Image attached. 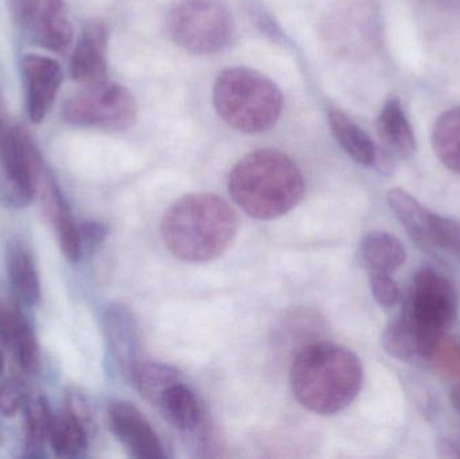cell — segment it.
Here are the masks:
<instances>
[{
  "label": "cell",
  "mask_w": 460,
  "mask_h": 459,
  "mask_svg": "<svg viewBox=\"0 0 460 459\" xmlns=\"http://www.w3.org/2000/svg\"><path fill=\"white\" fill-rule=\"evenodd\" d=\"M0 163L4 170L3 199L11 207H24L32 201L38 180L45 169L42 156L30 135L11 121L4 96L0 89Z\"/></svg>",
  "instance_id": "6"
},
{
  "label": "cell",
  "mask_w": 460,
  "mask_h": 459,
  "mask_svg": "<svg viewBox=\"0 0 460 459\" xmlns=\"http://www.w3.org/2000/svg\"><path fill=\"white\" fill-rule=\"evenodd\" d=\"M213 102L221 119L243 134L272 128L283 110L280 89L248 67L224 70L216 81Z\"/></svg>",
  "instance_id": "4"
},
{
  "label": "cell",
  "mask_w": 460,
  "mask_h": 459,
  "mask_svg": "<svg viewBox=\"0 0 460 459\" xmlns=\"http://www.w3.org/2000/svg\"><path fill=\"white\" fill-rule=\"evenodd\" d=\"M237 215L216 194L194 193L175 201L162 218V239L181 260L204 263L223 255L237 236Z\"/></svg>",
  "instance_id": "2"
},
{
  "label": "cell",
  "mask_w": 460,
  "mask_h": 459,
  "mask_svg": "<svg viewBox=\"0 0 460 459\" xmlns=\"http://www.w3.org/2000/svg\"><path fill=\"white\" fill-rule=\"evenodd\" d=\"M432 146L438 159L448 170L460 174V107L438 119L432 131Z\"/></svg>",
  "instance_id": "20"
},
{
  "label": "cell",
  "mask_w": 460,
  "mask_h": 459,
  "mask_svg": "<svg viewBox=\"0 0 460 459\" xmlns=\"http://www.w3.org/2000/svg\"><path fill=\"white\" fill-rule=\"evenodd\" d=\"M108 232H110L108 226L100 223V221H85V223L81 224L80 234L83 248L94 250V248L99 247L107 239Z\"/></svg>",
  "instance_id": "31"
},
{
  "label": "cell",
  "mask_w": 460,
  "mask_h": 459,
  "mask_svg": "<svg viewBox=\"0 0 460 459\" xmlns=\"http://www.w3.org/2000/svg\"><path fill=\"white\" fill-rule=\"evenodd\" d=\"M62 118L72 126L124 131L137 123V105L128 89L105 81L69 97Z\"/></svg>",
  "instance_id": "8"
},
{
  "label": "cell",
  "mask_w": 460,
  "mask_h": 459,
  "mask_svg": "<svg viewBox=\"0 0 460 459\" xmlns=\"http://www.w3.org/2000/svg\"><path fill=\"white\" fill-rule=\"evenodd\" d=\"M251 13L256 15L254 22L265 35H270L272 40H278L279 37H281V31L278 24L270 19V16L260 5L259 7H252Z\"/></svg>",
  "instance_id": "33"
},
{
  "label": "cell",
  "mask_w": 460,
  "mask_h": 459,
  "mask_svg": "<svg viewBox=\"0 0 460 459\" xmlns=\"http://www.w3.org/2000/svg\"><path fill=\"white\" fill-rule=\"evenodd\" d=\"M27 401L26 385L22 380L13 377L0 384V414L13 417L24 409Z\"/></svg>",
  "instance_id": "29"
},
{
  "label": "cell",
  "mask_w": 460,
  "mask_h": 459,
  "mask_svg": "<svg viewBox=\"0 0 460 459\" xmlns=\"http://www.w3.org/2000/svg\"><path fill=\"white\" fill-rule=\"evenodd\" d=\"M370 290L373 298L384 309H391L400 301V288L392 274L370 272Z\"/></svg>",
  "instance_id": "30"
},
{
  "label": "cell",
  "mask_w": 460,
  "mask_h": 459,
  "mask_svg": "<svg viewBox=\"0 0 460 459\" xmlns=\"http://www.w3.org/2000/svg\"><path fill=\"white\" fill-rule=\"evenodd\" d=\"M13 350L16 363L22 371L26 374H35L40 366V348H38L37 337L29 322L24 323L19 331L18 336L10 345Z\"/></svg>",
  "instance_id": "27"
},
{
  "label": "cell",
  "mask_w": 460,
  "mask_h": 459,
  "mask_svg": "<svg viewBox=\"0 0 460 459\" xmlns=\"http://www.w3.org/2000/svg\"><path fill=\"white\" fill-rule=\"evenodd\" d=\"M418 244L429 250H443L460 255V221L429 210Z\"/></svg>",
  "instance_id": "24"
},
{
  "label": "cell",
  "mask_w": 460,
  "mask_h": 459,
  "mask_svg": "<svg viewBox=\"0 0 460 459\" xmlns=\"http://www.w3.org/2000/svg\"><path fill=\"white\" fill-rule=\"evenodd\" d=\"M291 390L308 411L332 415L348 409L361 393L364 368L351 350L313 342L299 350L289 372Z\"/></svg>",
  "instance_id": "1"
},
{
  "label": "cell",
  "mask_w": 460,
  "mask_h": 459,
  "mask_svg": "<svg viewBox=\"0 0 460 459\" xmlns=\"http://www.w3.org/2000/svg\"><path fill=\"white\" fill-rule=\"evenodd\" d=\"M24 412H26V444H24L26 455L24 457H43L45 455L43 447L46 441H49L54 414L49 407L48 401L40 396L27 401Z\"/></svg>",
  "instance_id": "22"
},
{
  "label": "cell",
  "mask_w": 460,
  "mask_h": 459,
  "mask_svg": "<svg viewBox=\"0 0 460 459\" xmlns=\"http://www.w3.org/2000/svg\"><path fill=\"white\" fill-rule=\"evenodd\" d=\"M378 135L389 153L399 158H411L416 151V137L402 102L388 99L377 119Z\"/></svg>",
  "instance_id": "14"
},
{
  "label": "cell",
  "mask_w": 460,
  "mask_h": 459,
  "mask_svg": "<svg viewBox=\"0 0 460 459\" xmlns=\"http://www.w3.org/2000/svg\"><path fill=\"white\" fill-rule=\"evenodd\" d=\"M429 361L454 384H460V337H447L446 334L435 348Z\"/></svg>",
  "instance_id": "26"
},
{
  "label": "cell",
  "mask_w": 460,
  "mask_h": 459,
  "mask_svg": "<svg viewBox=\"0 0 460 459\" xmlns=\"http://www.w3.org/2000/svg\"><path fill=\"white\" fill-rule=\"evenodd\" d=\"M329 123L335 139L353 161L362 166H376L377 147L361 127L338 110H330Z\"/></svg>",
  "instance_id": "18"
},
{
  "label": "cell",
  "mask_w": 460,
  "mask_h": 459,
  "mask_svg": "<svg viewBox=\"0 0 460 459\" xmlns=\"http://www.w3.org/2000/svg\"><path fill=\"white\" fill-rule=\"evenodd\" d=\"M45 218L53 224L58 239L59 247L67 260L75 263L83 255V243H81L80 225L75 223L69 205L62 199L61 204H57L45 213Z\"/></svg>",
  "instance_id": "23"
},
{
  "label": "cell",
  "mask_w": 460,
  "mask_h": 459,
  "mask_svg": "<svg viewBox=\"0 0 460 459\" xmlns=\"http://www.w3.org/2000/svg\"><path fill=\"white\" fill-rule=\"evenodd\" d=\"M5 269L16 298L35 305L40 298V283L32 256L23 243L11 242L5 253Z\"/></svg>",
  "instance_id": "16"
},
{
  "label": "cell",
  "mask_w": 460,
  "mask_h": 459,
  "mask_svg": "<svg viewBox=\"0 0 460 459\" xmlns=\"http://www.w3.org/2000/svg\"><path fill=\"white\" fill-rule=\"evenodd\" d=\"M66 409L72 411L92 434V431L94 430V419L91 406H89L86 399L77 393H69L66 396Z\"/></svg>",
  "instance_id": "32"
},
{
  "label": "cell",
  "mask_w": 460,
  "mask_h": 459,
  "mask_svg": "<svg viewBox=\"0 0 460 459\" xmlns=\"http://www.w3.org/2000/svg\"><path fill=\"white\" fill-rule=\"evenodd\" d=\"M451 401H453L454 407H456V411L460 414V384L454 385Z\"/></svg>",
  "instance_id": "35"
},
{
  "label": "cell",
  "mask_w": 460,
  "mask_h": 459,
  "mask_svg": "<svg viewBox=\"0 0 460 459\" xmlns=\"http://www.w3.org/2000/svg\"><path fill=\"white\" fill-rule=\"evenodd\" d=\"M108 423L113 436L135 458L166 457L158 434L134 404L123 401L112 402L108 407Z\"/></svg>",
  "instance_id": "11"
},
{
  "label": "cell",
  "mask_w": 460,
  "mask_h": 459,
  "mask_svg": "<svg viewBox=\"0 0 460 459\" xmlns=\"http://www.w3.org/2000/svg\"><path fill=\"white\" fill-rule=\"evenodd\" d=\"M3 371V355L2 352H0V374H2Z\"/></svg>",
  "instance_id": "36"
},
{
  "label": "cell",
  "mask_w": 460,
  "mask_h": 459,
  "mask_svg": "<svg viewBox=\"0 0 460 459\" xmlns=\"http://www.w3.org/2000/svg\"><path fill=\"white\" fill-rule=\"evenodd\" d=\"M13 7L32 42L57 53L69 48L73 29L64 0H13Z\"/></svg>",
  "instance_id": "9"
},
{
  "label": "cell",
  "mask_w": 460,
  "mask_h": 459,
  "mask_svg": "<svg viewBox=\"0 0 460 459\" xmlns=\"http://www.w3.org/2000/svg\"><path fill=\"white\" fill-rule=\"evenodd\" d=\"M129 382L142 393L143 398L156 406V402L166 388L182 382V375L175 366L142 361L135 369Z\"/></svg>",
  "instance_id": "21"
},
{
  "label": "cell",
  "mask_w": 460,
  "mask_h": 459,
  "mask_svg": "<svg viewBox=\"0 0 460 459\" xmlns=\"http://www.w3.org/2000/svg\"><path fill=\"white\" fill-rule=\"evenodd\" d=\"M381 344L386 353L396 360L404 361V363L423 361L415 333L400 317L389 322L384 329Z\"/></svg>",
  "instance_id": "25"
},
{
  "label": "cell",
  "mask_w": 460,
  "mask_h": 459,
  "mask_svg": "<svg viewBox=\"0 0 460 459\" xmlns=\"http://www.w3.org/2000/svg\"><path fill=\"white\" fill-rule=\"evenodd\" d=\"M88 428L69 410L53 415L49 442L59 458H78L88 449Z\"/></svg>",
  "instance_id": "19"
},
{
  "label": "cell",
  "mask_w": 460,
  "mask_h": 459,
  "mask_svg": "<svg viewBox=\"0 0 460 459\" xmlns=\"http://www.w3.org/2000/svg\"><path fill=\"white\" fill-rule=\"evenodd\" d=\"M233 201L251 217L273 220L291 212L305 196V177L286 154L259 150L243 156L229 174Z\"/></svg>",
  "instance_id": "3"
},
{
  "label": "cell",
  "mask_w": 460,
  "mask_h": 459,
  "mask_svg": "<svg viewBox=\"0 0 460 459\" xmlns=\"http://www.w3.org/2000/svg\"><path fill=\"white\" fill-rule=\"evenodd\" d=\"M3 444V434H2V430H0V445Z\"/></svg>",
  "instance_id": "37"
},
{
  "label": "cell",
  "mask_w": 460,
  "mask_h": 459,
  "mask_svg": "<svg viewBox=\"0 0 460 459\" xmlns=\"http://www.w3.org/2000/svg\"><path fill=\"white\" fill-rule=\"evenodd\" d=\"M438 7L453 13H460V0H431Z\"/></svg>",
  "instance_id": "34"
},
{
  "label": "cell",
  "mask_w": 460,
  "mask_h": 459,
  "mask_svg": "<svg viewBox=\"0 0 460 459\" xmlns=\"http://www.w3.org/2000/svg\"><path fill=\"white\" fill-rule=\"evenodd\" d=\"M362 263L369 272L394 274L407 260L404 244L388 232H370L359 247Z\"/></svg>",
  "instance_id": "17"
},
{
  "label": "cell",
  "mask_w": 460,
  "mask_h": 459,
  "mask_svg": "<svg viewBox=\"0 0 460 459\" xmlns=\"http://www.w3.org/2000/svg\"><path fill=\"white\" fill-rule=\"evenodd\" d=\"M27 116L32 123L45 120L64 80L61 65L50 57L26 54L21 61Z\"/></svg>",
  "instance_id": "10"
},
{
  "label": "cell",
  "mask_w": 460,
  "mask_h": 459,
  "mask_svg": "<svg viewBox=\"0 0 460 459\" xmlns=\"http://www.w3.org/2000/svg\"><path fill=\"white\" fill-rule=\"evenodd\" d=\"M26 322V317L15 301L0 298V339L7 347L13 344L22 326Z\"/></svg>",
  "instance_id": "28"
},
{
  "label": "cell",
  "mask_w": 460,
  "mask_h": 459,
  "mask_svg": "<svg viewBox=\"0 0 460 459\" xmlns=\"http://www.w3.org/2000/svg\"><path fill=\"white\" fill-rule=\"evenodd\" d=\"M105 339L121 374L131 380L142 360V337L134 313L121 304L107 307L102 317Z\"/></svg>",
  "instance_id": "12"
},
{
  "label": "cell",
  "mask_w": 460,
  "mask_h": 459,
  "mask_svg": "<svg viewBox=\"0 0 460 459\" xmlns=\"http://www.w3.org/2000/svg\"><path fill=\"white\" fill-rule=\"evenodd\" d=\"M108 27L100 19L84 26L80 40L70 58V75L75 83L85 86L107 81Z\"/></svg>",
  "instance_id": "13"
},
{
  "label": "cell",
  "mask_w": 460,
  "mask_h": 459,
  "mask_svg": "<svg viewBox=\"0 0 460 459\" xmlns=\"http://www.w3.org/2000/svg\"><path fill=\"white\" fill-rule=\"evenodd\" d=\"M458 299L453 283L439 269L421 267L405 296L400 318L412 329L423 361H429L440 340L453 325Z\"/></svg>",
  "instance_id": "5"
},
{
  "label": "cell",
  "mask_w": 460,
  "mask_h": 459,
  "mask_svg": "<svg viewBox=\"0 0 460 459\" xmlns=\"http://www.w3.org/2000/svg\"><path fill=\"white\" fill-rule=\"evenodd\" d=\"M164 417L182 433H194L202 423V409L196 393L183 384L175 383L164 391L156 402Z\"/></svg>",
  "instance_id": "15"
},
{
  "label": "cell",
  "mask_w": 460,
  "mask_h": 459,
  "mask_svg": "<svg viewBox=\"0 0 460 459\" xmlns=\"http://www.w3.org/2000/svg\"><path fill=\"white\" fill-rule=\"evenodd\" d=\"M167 30L186 51L215 54L232 38V13L221 0H181L167 16Z\"/></svg>",
  "instance_id": "7"
}]
</instances>
